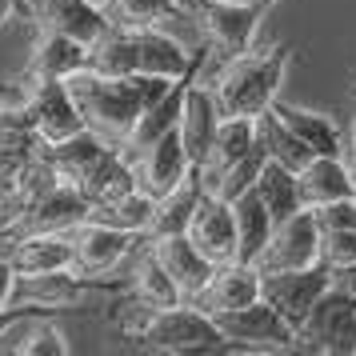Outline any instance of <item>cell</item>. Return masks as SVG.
Returning <instances> with one entry per match:
<instances>
[{"mask_svg": "<svg viewBox=\"0 0 356 356\" xmlns=\"http://www.w3.org/2000/svg\"><path fill=\"white\" fill-rule=\"evenodd\" d=\"M177 81H164V76H104L97 68H81L68 76V92L81 108L84 124L92 132H100L108 145H124L129 140L132 124L140 120L152 100H161Z\"/></svg>", "mask_w": 356, "mask_h": 356, "instance_id": "6da1fadb", "label": "cell"}, {"mask_svg": "<svg viewBox=\"0 0 356 356\" xmlns=\"http://www.w3.org/2000/svg\"><path fill=\"white\" fill-rule=\"evenodd\" d=\"M120 337L145 348V353H168V356H193V353H225V337L216 328V316H209L204 308H196L193 300L172 308H148L136 296L124 292L120 300Z\"/></svg>", "mask_w": 356, "mask_h": 356, "instance_id": "7a4b0ae2", "label": "cell"}, {"mask_svg": "<svg viewBox=\"0 0 356 356\" xmlns=\"http://www.w3.org/2000/svg\"><path fill=\"white\" fill-rule=\"evenodd\" d=\"M292 49L273 44V49H248L220 56V65L209 81H200L212 88V97L220 104L225 116H264L280 100V84L289 72Z\"/></svg>", "mask_w": 356, "mask_h": 356, "instance_id": "3957f363", "label": "cell"}, {"mask_svg": "<svg viewBox=\"0 0 356 356\" xmlns=\"http://www.w3.org/2000/svg\"><path fill=\"white\" fill-rule=\"evenodd\" d=\"M296 353L308 356H356V296L340 280L296 324Z\"/></svg>", "mask_w": 356, "mask_h": 356, "instance_id": "277c9868", "label": "cell"}, {"mask_svg": "<svg viewBox=\"0 0 356 356\" xmlns=\"http://www.w3.org/2000/svg\"><path fill=\"white\" fill-rule=\"evenodd\" d=\"M68 236H72V248H76L72 268L81 276H88V280L108 284L113 292H124L129 280L120 284V280H108V276H113L132 252H140V244L148 241L140 232H124V228H113V225H104V220H92V216H84L81 225H72Z\"/></svg>", "mask_w": 356, "mask_h": 356, "instance_id": "5b68a950", "label": "cell"}, {"mask_svg": "<svg viewBox=\"0 0 356 356\" xmlns=\"http://www.w3.org/2000/svg\"><path fill=\"white\" fill-rule=\"evenodd\" d=\"M184 4L216 56L257 49V33L268 4H252V0H184Z\"/></svg>", "mask_w": 356, "mask_h": 356, "instance_id": "8992f818", "label": "cell"}, {"mask_svg": "<svg viewBox=\"0 0 356 356\" xmlns=\"http://www.w3.org/2000/svg\"><path fill=\"white\" fill-rule=\"evenodd\" d=\"M225 353H296V328L264 296L216 316Z\"/></svg>", "mask_w": 356, "mask_h": 356, "instance_id": "52a82bcc", "label": "cell"}, {"mask_svg": "<svg viewBox=\"0 0 356 356\" xmlns=\"http://www.w3.org/2000/svg\"><path fill=\"white\" fill-rule=\"evenodd\" d=\"M337 276L328 273L324 264H312V268H280V273H260V296L284 316V321L296 328L305 321L312 305L321 300L324 292L332 289Z\"/></svg>", "mask_w": 356, "mask_h": 356, "instance_id": "ba28073f", "label": "cell"}, {"mask_svg": "<svg viewBox=\"0 0 356 356\" xmlns=\"http://www.w3.org/2000/svg\"><path fill=\"white\" fill-rule=\"evenodd\" d=\"M312 264H321V225L312 209H300L273 228V241L257 257V268L280 273V268H312Z\"/></svg>", "mask_w": 356, "mask_h": 356, "instance_id": "9c48e42d", "label": "cell"}, {"mask_svg": "<svg viewBox=\"0 0 356 356\" xmlns=\"http://www.w3.org/2000/svg\"><path fill=\"white\" fill-rule=\"evenodd\" d=\"M20 17H29L36 29L76 36L88 49L113 29L108 13L100 4H92V0H20Z\"/></svg>", "mask_w": 356, "mask_h": 356, "instance_id": "30bf717a", "label": "cell"}, {"mask_svg": "<svg viewBox=\"0 0 356 356\" xmlns=\"http://www.w3.org/2000/svg\"><path fill=\"white\" fill-rule=\"evenodd\" d=\"M29 113H33L36 136L44 145H56L72 132L88 129L84 124L76 100L68 92V81H52V76H33V92H29Z\"/></svg>", "mask_w": 356, "mask_h": 356, "instance_id": "8fae6325", "label": "cell"}, {"mask_svg": "<svg viewBox=\"0 0 356 356\" xmlns=\"http://www.w3.org/2000/svg\"><path fill=\"white\" fill-rule=\"evenodd\" d=\"M193 244L212 260V264H228L241 260V228H236V209L225 196L204 193V200L196 204V216L188 225Z\"/></svg>", "mask_w": 356, "mask_h": 356, "instance_id": "7c38bea8", "label": "cell"}, {"mask_svg": "<svg viewBox=\"0 0 356 356\" xmlns=\"http://www.w3.org/2000/svg\"><path fill=\"white\" fill-rule=\"evenodd\" d=\"M136 33V56H140V72L145 76H164V81H184V76H200V68L209 65V52H188L177 36L156 29H132Z\"/></svg>", "mask_w": 356, "mask_h": 356, "instance_id": "4fadbf2b", "label": "cell"}, {"mask_svg": "<svg viewBox=\"0 0 356 356\" xmlns=\"http://www.w3.org/2000/svg\"><path fill=\"white\" fill-rule=\"evenodd\" d=\"M132 168H136V180H140V188L152 196H164L172 193L180 180L193 172V161H188V152H184V140H180V129L164 132L161 140H152L148 148H140L136 156H129Z\"/></svg>", "mask_w": 356, "mask_h": 356, "instance_id": "5bb4252c", "label": "cell"}, {"mask_svg": "<svg viewBox=\"0 0 356 356\" xmlns=\"http://www.w3.org/2000/svg\"><path fill=\"white\" fill-rule=\"evenodd\" d=\"M252 300H260V268L248 260H228V264H216V273L209 276V284L200 289L193 305L204 308L209 316H220Z\"/></svg>", "mask_w": 356, "mask_h": 356, "instance_id": "9a60e30c", "label": "cell"}, {"mask_svg": "<svg viewBox=\"0 0 356 356\" xmlns=\"http://www.w3.org/2000/svg\"><path fill=\"white\" fill-rule=\"evenodd\" d=\"M148 248L156 252V260H161L164 268H168V276L177 280V289H180L184 300H196L200 289L209 284V276L216 273V264L196 248L188 232H177V236H152Z\"/></svg>", "mask_w": 356, "mask_h": 356, "instance_id": "2e32d148", "label": "cell"}, {"mask_svg": "<svg viewBox=\"0 0 356 356\" xmlns=\"http://www.w3.org/2000/svg\"><path fill=\"white\" fill-rule=\"evenodd\" d=\"M88 209H92L88 196H84L72 180H60L56 188H49V193L29 209V216L17 225L13 236H20V232H68L72 225H81L84 216H88ZM13 236H8V241H13Z\"/></svg>", "mask_w": 356, "mask_h": 356, "instance_id": "e0dca14e", "label": "cell"}, {"mask_svg": "<svg viewBox=\"0 0 356 356\" xmlns=\"http://www.w3.org/2000/svg\"><path fill=\"white\" fill-rule=\"evenodd\" d=\"M220 104L212 97V88L204 81H193L188 84V97H184V113H180V140H184V152L188 161L200 164L209 156L212 140H216V129H220Z\"/></svg>", "mask_w": 356, "mask_h": 356, "instance_id": "ac0fdd59", "label": "cell"}, {"mask_svg": "<svg viewBox=\"0 0 356 356\" xmlns=\"http://www.w3.org/2000/svg\"><path fill=\"white\" fill-rule=\"evenodd\" d=\"M72 236L68 232H20L8 241V260L17 264L20 276H40L56 268H72Z\"/></svg>", "mask_w": 356, "mask_h": 356, "instance_id": "d6986e66", "label": "cell"}, {"mask_svg": "<svg viewBox=\"0 0 356 356\" xmlns=\"http://www.w3.org/2000/svg\"><path fill=\"white\" fill-rule=\"evenodd\" d=\"M296 184H300L305 209H316V204H328V200L356 196V180H353L348 161H344V156H324V152H316V156L296 172Z\"/></svg>", "mask_w": 356, "mask_h": 356, "instance_id": "ffe728a7", "label": "cell"}, {"mask_svg": "<svg viewBox=\"0 0 356 356\" xmlns=\"http://www.w3.org/2000/svg\"><path fill=\"white\" fill-rule=\"evenodd\" d=\"M29 72L33 76H52V81H68L72 72L88 68V44L76 36L65 33H49V29H36V44L29 56Z\"/></svg>", "mask_w": 356, "mask_h": 356, "instance_id": "44dd1931", "label": "cell"}, {"mask_svg": "<svg viewBox=\"0 0 356 356\" xmlns=\"http://www.w3.org/2000/svg\"><path fill=\"white\" fill-rule=\"evenodd\" d=\"M252 148H257V116H220V129H216V140H212L209 156L196 164L200 180H204V193H209V184L225 172L228 164H236Z\"/></svg>", "mask_w": 356, "mask_h": 356, "instance_id": "7402d4cb", "label": "cell"}, {"mask_svg": "<svg viewBox=\"0 0 356 356\" xmlns=\"http://www.w3.org/2000/svg\"><path fill=\"white\" fill-rule=\"evenodd\" d=\"M196 76H184V81H177L168 92H164L161 100H152L145 113H140V120L132 124L129 140H124V156H136L140 148H148L152 140H161L164 132H172L180 124V113H184V97H188V84H193Z\"/></svg>", "mask_w": 356, "mask_h": 356, "instance_id": "603a6c76", "label": "cell"}, {"mask_svg": "<svg viewBox=\"0 0 356 356\" xmlns=\"http://www.w3.org/2000/svg\"><path fill=\"white\" fill-rule=\"evenodd\" d=\"M76 188L88 196V204H108V200H120L124 193L140 188V180H136L132 161L124 156V148L113 145V148H104V156L76 180Z\"/></svg>", "mask_w": 356, "mask_h": 356, "instance_id": "cb8c5ba5", "label": "cell"}, {"mask_svg": "<svg viewBox=\"0 0 356 356\" xmlns=\"http://www.w3.org/2000/svg\"><path fill=\"white\" fill-rule=\"evenodd\" d=\"M200 200H204V180H200V168L193 164V172L180 180L172 193L156 196V212H152V225H148V241H152V236H177V232H188Z\"/></svg>", "mask_w": 356, "mask_h": 356, "instance_id": "d4e9b609", "label": "cell"}, {"mask_svg": "<svg viewBox=\"0 0 356 356\" xmlns=\"http://www.w3.org/2000/svg\"><path fill=\"white\" fill-rule=\"evenodd\" d=\"M273 108L312 152L344 156V132H340V124L328 113H316V108H305V104H284V100H276Z\"/></svg>", "mask_w": 356, "mask_h": 356, "instance_id": "484cf974", "label": "cell"}, {"mask_svg": "<svg viewBox=\"0 0 356 356\" xmlns=\"http://www.w3.org/2000/svg\"><path fill=\"white\" fill-rule=\"evenodd\" d=\"M104 148H113L100 132H92V129H81V132H72V136H65V140H56V145H40V156L60 172L65 180H76L92 168V164L104 156ZM120 148V145H116Z\"/></svg>", "mask_w": 356, "mask_h": 356, "instance_id": "4316f807", "label": "cell"}, {"mask_svg": "<svg viewBox=\"0 0 356 356\" xmlns=\"http://www.w3.org/2000/svg\"><path fill=\"white\" fill-rule=\"evenodd\" d=\"M124 292H129V296H136V300H140V305H148V308L184 305L177 280H172V276H168V268L156 260V252L148 248V241H145V248H140V257H136V268H132L129 289H124Z\"/></svg>", "mask_w": 356, "mask_h": 356, "instance_id": "83f0119b", "label": "cell"}, {"mask_svg": "<svg viewBox=\"0 0 356 356\" xmlns=\"http://www.w3.org/2000/svg\"><path fill=\"white\" fill-rule=\"evenodd\" d=\"M232 209H236V228H241V260L257 264V257L264 252V244L273 241L276 216L268 212V204L260 200L257 188H248L244 196H236Z\"/></svg>", "mask_w": 356, "mask_h": 356, "instance_id": "f1b7e54d", "label": "cell"}, {"mask_svg": "<svg viewBox=\"0 0 356 356\" xmlns=\"http://www.w3.org/2000/svg\"><path fill=\"white\" fill-rule=\"evenodd\" d=\"M88 68H97V72H104V76H136V72H140L136 33L113 24V29L88 49Z\"/></svg>", "mask_w": 356, "mask_h": 356, "instance_id": "f546056e", "label": "cell"}, {"mask_svg": "<svg viewBox=\"0 0 356 356\" xmlns=\"http://www.w3.org/2000/svg\"><path fill=\"white\" fill-rule=\"evenodd\" d=\"M257 193H260V200L268 204V212L276 216V225H280V220H289L292 212L305 209V200H300V184H296V172L284 168L280 161H273V156H268V164L260 168Z\"/></svg>", "mask_w": 356, "mask_h": 356, "instance_id": "4dcf8cb0", "label": "cell"}, {"mask_svg": "<svg viewBox=\"0 0 356 356\" xmlns=\"http://www.w3.org/2000/svg\"><path fill=\"white\" fill-rule=\"evenodd\" d=\"M104 13L116 29H156L164 20L188 17L184 0H108Z\"/></svg>", "mask_w": 356, "mask_h": 356, "instance_id": "1f68e13d", "label": "cell"}, {"mask_svg": "<svg viewBox=\"0 0 356 356\" xmlns=\"http://www.w3.org/2000/svg\"><path fill=\"white\" fill-rule=\"evenodd\" d=\"M257 136H260V145L268 148V156L280 161L284 168H292V172H300V168L316 156V152H312V148L276 116V108H268L264 116H257Z\"/></svg>", "mask_w": 356, "mask_h": 356, "instance_id": "d6a6232c", "label": "cell"}, {"mask_svg": "<svg viewBox=\"0 0 356 356\" xmlns=\"http://www.w3.org/2000/svg\"><path fill=\"white\" fill-rule=\"evenodd\" d=\"M152 212H156V196L145 193V188H132V193H124L120 200L92 204L88 216H92V220H104V225H113V228H124V232H140V236H148Z\"/></svg>", "mask_w": 356, "mask_h": 356, "instance_id": "836d02e7", "label": "cell"}, {"mask_svg": "<svg viewBox=\"0 0 356 356\" xmlns=\"http://www.w3.org/2000/svg\"><path fill=\"white\" fill-rule=\"evenodd\" d=\"M40 145L36 129H0V193L40 156Z\"/></svg>", "mask_w": 356, "mask_h": 356, "instance_id": "e575fe53", "label": "cell"}, {"mask_svg": "<svg viewBox=\"0 0 356 356\" xmlns=\"http://www.w3.org/2000/svg\"><path fill=\"white\" fill-rule=\"evenodd\" d=\"M268 164V148L260 145V136H257V148L252 152H244L236 164H228L220 177L209 184V193L212 196H225V200H236V196H244L248 188H257V177H260V168Z\"/></svg>", "mask_w": 356, "mask_h": 356, "instance_id": "d590c367", "label": "cell"}, {"mask_svg": "<svg viewBox=\"0 0 356 356\" xmlns=\"http://www.w3.org/2000/svg\"><path fill=\"white\" fill-rule=\"evenodd\" d=\"M68 353H72V344L52 316H33L24 324V340H20L17 356H68Z\"/></svg>", "mask_w": 356, "mask_h": 356, "instance_id": "8d00e7d4", "label": "cell"}, {"mask_svg": "<svg viewBox=\"0 0 356 356\" xmlns=\"http://www.w3.org/2000/svg\"><path fill=\"white\" fill-rule=\"evenodd\" d=\"M321 264L332 276L356 268V225L353 228H332V232H321Z\"/></svg>", "mask_w": 356, "mask_h": 356, "instance_id": "74e56055", "label": "cell"}, {"mask_svg": "<svg viewBox=\"0 0 356 356\" xmlns=\"http://www.w3.org/2000/svg\"><path fill=\"white\" fill-rule=\"evenodd\" d=\"M321 232H332V228H353L356 225V196H344V200H328V204H316L312 209Z\"/></svg>", "mask_w": 356, "mask_h": 356, "instance_id": "f35d334b", "label": "cell"}, {"mask_svg": "<svg viewBox=\"0 0 356 356\" xmlns=\"http://www.w3.org/2000/svg\"><path fill=\"white\" fill-rule=\"evenodd\" d=\"M17 280H20L17 264H13L8 257H0V308L17 300Z\"/></svg>", "mask_w": 356, "mask_h": 356, "instance_id": "ab89813d", "label": "cell"}, {"mask_svg": "<svg viewBox=\"0 0 356 356\" xmlns=\"http://www.w3.org/2000/svg\"><path fill=\"white\" fill-rule=\"evenodd\" d=\"M17 17H20V0H0V29Z\"/></svg>", "mask_w": 356, "mask_h": 356, "instance_id": "60d3db41", "label": "cell"}, {"mask_svg": "<svg viewBox=\"0 0 356 356\" xmlns=\"http://www.w3.org/2000/svg\"><path fill=\"white\" fill-rule=\"evenodd\" d=\"M344 156H356V116L348 120V132H344Z\"/></svg>", "mask_w": 356, "mask_h": 356, "instance_id": "b9f144b4", "label": "cell"}, {"mask_svg": "<svg viewBox=\"0 0 356 356\" xmlns=\"http://www.w3.org/2000/svg\"><path fill=\"white\" fill-rule=\"evenodd\" d=\"M337 280H340V284H344V289H348V292L356 296V268H348V273H340Z\"/></svg>", "mask_w": 356, "mask_h": 356, "instance_id": "7bdbcfd3", "label": "cell"}, {"mask_svg": "<svg viewBox=\"0 0 356 356\" xmlns=\"http://www.w3.org/2000/svg\"><path fill=\"white\" fill-rule=\"evenodd\" d=\"M348 161V168H353V180H356V156H344Z\"/></svg>", "mask_w": 356, "mask_h": 356, "instance_id": "ee69618b", "label": "cell"}, {"mask_svg": "<svg viewBox=\"0 0 356 356\" xmlns=\"http://www.w3.org/2000/svg\"><path fill=\"white\" fill-rule=\"evenodd\" d=\"M92 4H100V8H104V4H108V0H92Z\"/></svg>", "mask_w": 356, "mask_h": 356, "instance_id": "f6af8a7d", "label": "cell"}]
</instances>
